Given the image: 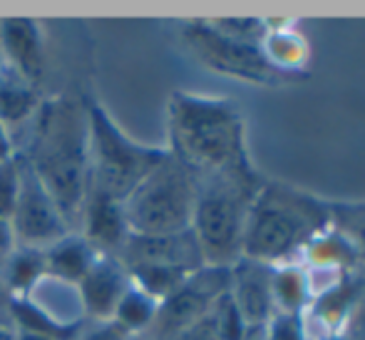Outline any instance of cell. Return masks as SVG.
I'll list each match as a JSON object with an SVG mask.
<instances>
[{
    "instance_id": "cell-1",
    "label": "cell",
    "mask_w": 365,
    "mask_h": 340,
    "mask_svg": "<svg viewBox=\"0 0 365 340\" xmlns=\"http://www.w3.org/2000/svg\"><path fill=\"white\" fill-rule=\"evenodd\" d=\"M18 154L45 184L75 231L90 189V120L87 100L75 95L43 97Z\"/></svg>"
},
{
    "instance_id": "cell-2",
    "label": "cell",
    "mask_w": 365,
    "mask_h": 340,
    "mask_svg": "<svg viewBox=\"0 0 365 340\" xmlns=\"http://www.w3.org/2000/svg\"><path fill=\"white\" fill-rule=\"evenodd\" d=\"M167 152L204 177L251 164L244 115L231 100L174 92L167 105Z\"/></svg>"
},
{
    "instance_id": "cell-3",
    "label": "cell",
    "mask_w": 365,
    "mask_h": 340,
    "mask_svg": "<svg viewBox=\"0 0 365 340\" xmlns=\"http://www.w3.org/2000/svg\"><path fill=\"white\" fill-rule=\"evenodd\" d=\"M331 226L328 199L293 184L264 179L249 211L241 259L269 266L301 264L306 246Z\"/></svg>"
},
{
    "instance_id": "cell-4",
    "label": "cell",
    "mask_w": 365,
    "mask_h": 340,
    "mask_svg": "<svg viewBox=\"0 0 365 340\" xmlns=\"http://www.w3.org/2000/svg\"><path fill=\"white\" fill-rule=\"evenodd\" d=\"M261 184L264 177L254 164L199 177L192 234L207 266L231 269L244 256L249 211Z\"/></svg>"
},
{
    "instance_id": "cell-5",
    "label": "cell",
    "mask_w": 365,
    "mask_h": 340,
    "mask_svg": "<svg viewBox=\"0 0 365 340\" xmlns=\"http://www.w3.org/2000/svg\"><path fill=\"white\" fill-rule=\"evenodd\" d=\"M90 120V189L125 202L140 182L167 157V147L132 139L105 105L87 100Z\"/></svg>"
},
{
    "instance_id": "cell-6",
    "label": "cell",
    "mask_w": 365,
    "mask_h": 340,
    "mask_svg": "<svg viewBox=\"0 0 365 340\" xmlns=\"http://www.w3.org/2000/svg\"><path fill=\"white\" fill-rule=\"evenodd\" d=\"M199 174L167 152V157L122 202L135 236H169L192 229Z\"/></svg>"
},
{
    "instance_id": "cell-7",
    "label": "cell",
    "mask_w": 365,
    "mask_h": 340,
    "mask_svg": "<svg viewBox=\"0 0 365 340\" xmlns=\"http://www.w3.org/2000/svg\"><path fill=\"white\" fill-rule=\"evenodd\" d=\"M179 40L187 53L207 70L226 77L251 82V85L276 87L293 82L266 60L261 45H249L224 35L212 25V20H189L179 25Z\"/></svg>"
},
{
    "instance_id": "cell-8",
    "label": "cell",
    "mask_w": 365,
    "mask_h": 340,
    "mask_svg": "<svg viewBox=\"0 0 365 340\" xmlns=\"http://www.w3.org/2000/svg\"><path fill=\"white\" fill-rule=\"evenodd\" d=\"M226 291H229V269L202 266L189 273L187 281L159 303L154 326L145 338L172 340L184 328L209 316Z\"/></svg>"
},
{
    "instance_id": "cell-9",
    "label": "cell",
    "mask_w": 365,
    "mask_h": 340,
    "mask_svg": "<svg viewBox=\"0 0 365 340\" xmlns=\"http://www.w3.org/2000/svg\"><path fill=\"white\" fill-rule=\"evenodd\" d=\"M23 159V157H20ZM10 229L15 234L18 246L28 249H48L55 241H60L65 234L73 231L70 221L65 219L63 209L53 199V194L45 189V184L38 179V174L30 169V164L23 159V187L20 197L10 214Z\"/></svg>"
},
{
    "instance_id": "cell-10",
    "label": "cell",
    "mask_w": 365,
    "mask_h": 340,
    "mask_svg": "<svg viewBox=\"0 0 365 340\" xmlns=\"http://www.w3.org/2000/svg\"><path fill=\"white\" fill-rule=\"evenodd\" d=\"M75 231L85 236L92 249L105 256H120L132 236L122 202L97 189H87V197L75 221Z\"/></svg>"
},
{
    "instance_id": "cell-11",
    "label": "cell",
    "mask_w": 365,
    "mask_h": 340,
    "mask_svg": "<svg viewBox=\"0 0 365 340\" xmlns=\"http://www.w3.org/2000/svg\"><path fill=\"white\" fill-rule=\"evenodd\" d=\"M274 266L254 259H239L229 269V296L249 328H264L276 316Z\"/></svg>"
},
{
    "instance_id": "cell-12",
    "label": "cell",
    "mask_w": 365,
    "mask_h": 340,
    "mask_svg": "<svg viewBox=\"0 0 365 340\" xmlns=\"http://www.w3.org/2000/svg\"><path fill=\"white\" fill-rule=\"evenodd\" d=\"M0 40H3V65L18 72L30 85L43 87L48 53H45V30L30 18L0 20Z\"/></svg>"
},
{
    "instance_id": "cell-13",
    "label": "cell",
    "mask_w": 365,
    "mask_h": 340,
    "mask_svg": "<svg viewBox=\"0 0 365 340\" xmlns=\"http://www.w3.org/2000/svg\"><path fill=\"white\" fill-rule=\"evenodd\" d=\"M117 259L125 266L154 264V266H169V269L189 271V273L207 266L192 229L182 231V234H169V236H135L132 234Z\"/></svg>"
},
{
    "instance_id": "cell-14",
    "label": "cell",
    "mask_w": 365,
    "mask_h": 340,
    "mask_svg": "<svg viewBox=\"0 0 365 340\" xmlns=\"http://www.w3.org/2000/svg\"><path fill=\"white\" fill-rule=\"evenodd\" d=\"M130 283V273L117 256H97L92 269L77 283L87 321H110Z\"/></svg>"
},
{
    "instance_id": "cell-15",
    "label": "cell",
    "mask_w": 365,
    "mask_h": 340,
    "mask_svg": "<svg viewBox=\"0 0 365 340\" xmlns=\"http://www.w3.org/2000/svg\"><path fill=\"white\" fill-rule=\"evenodd\" d=\"M365 276L358 271L348 273L343 281H338L333 288L318 293L311 298L306 313L303 316H311V323L321 331V336H336V333H346L348 321H351V313L356 308L358 298L363 291Z\"/></svg>"
},
{
    "instance_id": "cell-16",
    "label": "cell",
    "mask_w": 365,
    "mask_h": 340,
    "mask_svg": "<svg viewBox=\"0 0 365 340\" xmlns=\"http://www.w3.org/2000/svg\"><path fill=\"white\" fill-rule=\"evenodd\" d=\"M43 256H45V273L48 276L70 283V286H77L85 278V273L92 269L100 251L92 249L82 234L70 231L60 241H55L53 246L43 249Z\"/></svg>"
},
{
    "instance_id": "cell-17",
    "label": "cell",
    "mask_w": 365,
    "mask_h": 340,
    "mask_svg": "<svg viewBox=\"0 0 365 340\" xmlns=\"http://www.w3.org/2000/svg\"><path fill=\"white\" fill-rule=\"evenodd\" d=\"M40 102H43L40 87L30 85L5 65L0 68V125L10 135L20 127H30Z\"/></svg>"
},
{
    "instance_id": "cell-18",
    "label": "cell",
    "mask_w": 365,
    "mask_h": 340,
    "mask_svg": "<svg viewBox=\"0 0 365 340\" xmlns=\"http://www.w3.org/2000/svg\"><path fill=\"white\" fill-rule=\"evenodd\" d=\"M261 50H264L266 60L284 75L293 77V80H301L306 75L311 48H308L306 38L298 30H293L291 23H269V33L261 43Z\"/></svg>"
},
{
    "instance_id": "cell-19",
    "label": "cell",
    "mask_w": 365,
    "mask_h": 340,
    "mask_svg": "<svg viewBox=\"0 0 365 340\" xmlns=\"http://www.w3.org/2000/svg\"><path fill=\"white\" fill-rule=\"evenodd\" d=\"M301 264L306 269H328L338 273H353L361 269V259H358L356 246L336 226L323 231L321 236H316L306 246V251L301 256Z\"/></svg>"
},
{
    "instance_id": "cell-20",
    "label": "cell",
    "mask_w": 365,
    "mask_h": 340,
    "mask_svg": "<svg viewBox=\"0 0 365 340\" xmlns=\"http://www.w3.org/2000/svg\"><path fill=\"white\" fill-rule=\"evenodd\" d=\"M274 306L276 313H291L303 316L311 303V286L303 264H281L274 266Z\"/></svg>"
},
{
    "instance_id": "cell-21",
    "label": "cell",
    "mask_w": 365,
    "mask_h": 340,
    "mask_svg": "<svg viewBox=\"0 0 365 340\" xmlns=\"http://www.w3.org/2000/svg\"><path fill=\"white\" fill-rule=\"evenodd\" d=\"M45 273V256L40 249H28V246H15L10 259L5 261L0 278L13 298H23L38 286Z\"/></svg>"
},
{
    "instance_id": "cell-22",
    "label": "cell",
    "mask_w": 365,
    "mask_h": 340,
    "mask_svg": "<svg viewBox=\"0 0 365 340\" xmlns=\"http://www.w3.org/2000/svg\"><path fill=\"white\" fill-rule=\"evenodd\" d=\"M157 311H159V301H154L149 293L137 288L135 283H130V288L120 298L110 321L115 326H120L125 333H130L132 338H145L152 331Z\"/></svg>"
},
{
    "instance_id": "cell-23",
    "label": "cell",
    "mask_w": 365,
    "mask_h": 340,
    "mask_svg": "<svg viewBox=\"0 0 365 340\" xmlns=\"http://www.w3.org/2000/svg\"><path fill=\"white\" fill-rule=\"evenodd\" d=\"M331 221L356 246L361 269H365V202H331Z\"/></svg>"
},
{
    "instance_id": "cell-24",
    "label": "cell",
    "mask_w": 365,
    "mask_h": 340,
    "mask_svg": "<svg viewBox=\"0 0 365 340\" xmlns=\"http://www.w3.org/2000/svg\"><path fill=\"white\" fill-rule=\"evenodd\" d=\"M20 187H23V159L20 154L0 162V216L10 221L15 204L20 197Z\"/></svg>"
},
{
    "instance_id": "cell-25",
    "label": "cell",
    "mask_w": 365,
    "mask_h": 340,
    "mask_svg": "<svg viewBox=\"0 0 365 340\" xmlns=\"http://www.w3.org/2000/svg\"><path fill=\"white\" fill-rule=\"evenodd\" d=\"M212 25L224 35H229V38L249 45H261L266 33H269V23L261 18H221L212 20Z\"/></svg>"
},
{
    "instance_id": "cell-26",
    "label": "cell",
    "mask_w": 365,
    "mask_h": 340,
    "mask_svg": "<svg viewBox=\"0 0 365 340\" xmlns=\"http://www.w3.org/2000/svg\"><path fill=\"white\" fill-rule=\"evenodd\" d=\"M214 321H217L221 340H244L246 333H249V326H246L239 308L234 306L229 291H226L224 296H221V301L214 306Z\"/></svg>"
},
{
    "instance_id": "cell-27",
    "label": "cell",
    "mask_w": 365,
    "mask_h": 340,
    "mask_svg": "<svg viewBox=\"0 0 365 340\" xmlns=\"http://www.w3.org/2000/svg\"><path fill=\"white\" fill-rule=\"evenodd\" d=\"M264 340H311L303 316H291V313H276L264 326Z\"/></svg>"
},
{
    "instance_id": "cell-28",
    "label": "cell",
    "mask_w": 365,
    "mask_h": 340,
    "mask_svg": "<svg viewBox=\"0 0 365 340\" xmlns=\"http://www.w3.org/2000/svg\"><path fill=\"white\" fill-rule=\"evenodd\" d=\"M75 340H137L112 321H87Z\"/></svg>"
},
{
    "instance_id": "cell-29",
    "label": "cell",
    "mask_w": 365,
    "mask_h": 340,
    "mask_svg": "<svg viewBox=\"0 0 365 340\" xmlns=\"http://www.w3.org/2000/svg\"><path fill=\"white\" fill-rule=\"evenodd\" d=\"M172 340H221L217 321H214V311L209 313V316H204L202 321L184 328V331L179 333V336H174Z\"/></svg>"
},
{
    "instance_id": "cell-30",
    "label": "cell",
    "mask_w": 365,
    "mask_h": 340,
    "mask_svg": "<svg viewBox=\"0 0 365 340\" xmlns=\"http://www.w3.org/2000/svg\"><path fill=\"white\" fill-rule=\"evenodd\" d=\"M346 336L351 340H365V281H363L361 298H358L356 308L351 313V321H348Z\"/></svg>"
},
{
    "instance_id": "cell-31",
    "label": "cell",
    "mask_w": 365,
    "mask_h": 340,
    "mask_svg": "<svg viewBox=\"0 0 365 340\" xmlns=\"http://www.w3.org/2000/svg\"><path fill=\"white\" fill-rule=\"evenodd\" d=\"M15 246H18V241H15V234H13V229H10V221L0 216V271H3L5 261H8L10 254L15 251Z\"/></svg>"
},
{
    "instance_id": "cell-32",
    "label": "cell",
    "mask_w": 365,
    "mask_h": 340,
    "mask_svg": "<svg viewBox=\"0 0 365 340\" xmlns=\"http://www.w3.org/2000/svg\"><path fill=\"white\" fill-rule=\"evenodd\" d=\"M10 306H13V296L5 288L3 278H0V326L10 328Z\"/></svg>"
},
{
    "instance_id": "cell-33",
    "label": "cell",
    "mask_w": 365,
    "mask_h": 340,
    "mask_svg": "<svg viewBox=\"0 0 365 340\" xmlns=\"http://www.w3.org/2000/svg\"><path fill=\"white\" fill-rule=\"evenodd\" d=\"M18 154V147H15V139L10 135L8 130H5L3 125H0V162H5V159L15 157Z\"/></svg>"
},
{
    "instance_id": "cell-34",
    "label": "cell",
    "mask_w": 365,
    "mask_h": 340,
    "mask_svg": "<svg viewBox=\"0 0 365 340\" xmlns=\"http://www.w3.org/2000/svg\"><path fill=\"white\" fill-rule=\"evenodd\" d=\"M13 340H53V338L40 336V333H30V331H13Z\"/></svg>"
},
{
    "instance_id": "cell-35",
    "label": "cell",
    "mask_w": 365,
    "mask_h": 340,
    "mask_svg": "<svg viewBox=\"0 0 365 340\" xmlns=\"http://www.w3.org/2000/svg\"><path fill=\"white\" fill-rule=\"evenodd\" d=\"M0 340H13V328L0 326Z\"/></svg>"
},
{
    "instance_id": "cell-36",
    "label": "cell",
    "mask_w": 365,
    "mask_h": 340,
    "mask_svg": "<svg viewBox=\"0 0 365 340\" xmlns=\"http://www.w3.org/2000/svg\"><path fill=\"white\" fill-rule=\"evenodd\" d=\"M318 340H351L346 336V333H336V336H323V338H318Z\"/></svg>"
},
{
    "instance_id": "cell-37",
    "label": "cell",
    "mask_w": 365,
    "mask_h": 340,
    "mask_svg": "<svg viewBox=\"0 0 365 340\" xmlns=\"http://www.w3.org/2000/svg\"><path fill=\"white\" fill-rule=\"evenodd\" d=\"M0 68H3V40H0Z\"/></svg>"
},
{
    "instance_id": "cell-38",
    "label": "cell",
    "mask_w": 365,
    "mask_h": 340,
    "mask_svg": "<svg viewBox=\"0 0 365 340\" xmlns=\"http://www.w3.org/2000/svg\"><path fill=\"white\" fill-rule=\"evenodd\" d=\"M137 340H152V338H137Z\"/></svg>"
}]
</instances>
